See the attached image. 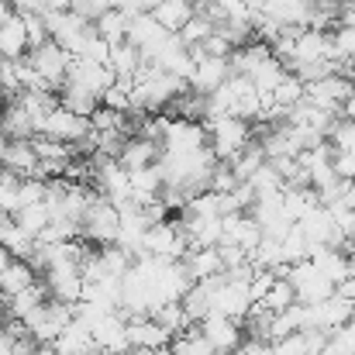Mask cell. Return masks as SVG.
Here are the masks:
<instances>
[{"mask_svg":"<svg viewBox=\"0 0 355 355\" xmlns=\"http://www.w3.org/2000/svg\"><path fill=\"white\" fill-rule=\"evenodd\" d=\"M207 131V148L214 152V159L228 162L252 141V121H241L235 114H221V118H204Z\"/></svg>","mask_w":355,"mask_h":355,"instance_id":"obj_1","label":"cell"},{"mask_svg":"<svg viewBox=\"0 0 355 355\" xmlns=\"http://www.w3.org/2000/svg\"><path fill=\"white\" fill-rule=\"evenodd\" d=\"M121 232V214L111 200H104L101 193L94 197V204L87 207L83 221H80V238L94 248H104V245H114Z\"/></svg>","mask_w":355,"mask_h":355,"instance_id":"obj_2","label":"cell"},{"mask_svg":"<svg viewBox=\"0 0 355 355\" xmlns=\"http://www.w3.org/2000/svg\"><path fill=\"white\" fill-rule=\"evenodd\" d=\"M28 66L59 94V87L66 83V69H69V52L59 45V42H42V45H35V49H28Z\"/></svg>","mask_w":355,"mask_h":355,"instance_id":"obj_3","label":"cell"},{"mask_svg":"<svg viewBox=\"0 0 355 355\" xmlns=\"http://www.w3.org/2000/svg\"><path fill=\"white\" fill-rule=\"evenodd\" d=\"M352 80L345 73H331V76H321L314 83H304V101H311L314 107L321 111H331L335 118H342V107L352 94Z\"/></svg>","mask_w":355,"mask_h":355,"instance_id":"obj_4","label":"cell"},{"mask_svg":"<svg viewBox=\"0 0 355 355\" xmlns=\"http://www.w3.org/2000/svg\"><path fill=\"white\" fill-rule=\"evenodd\" d=\"M90 131H94L90 118H80V114H73L66 107L49 111L35 128V135H45V138H55V141H66V145H80Z\"/></svg>","mask_w":355,"mask_h":355,"instance_id":"obj_5","label":"cell"},{"mask_svg":"<svg viewBox=\"0 0 355 355\" xmlns=\"http://www.w3.org/2000/svg\"><path fill=\"white\" fill-rule=\"evenodd\" d=\"M66 83H76V87L90 90L94 97H104V90L114 87V69L107 62H94L87 55H69Z\"/></svg>","mask_w":355,"mask_h":355,"instance_id":"obj_6","label":"cell"},{"mask_svg":"<svg viewBox=\"0 0 355 355\" xmlns=\"http://www.w3.org/2000/svg\"><path fill=\"white\" fill-rule=\"evenodd\" d=\"M38 279L45 283V293L59 304H76L83 300V276H80V266H49L38 272Z\"/></svg>","mask_w":355,"mask_h":355,"instance_id":"obj_7","label":"cell"},{"mask_svg":"<svg viewBox=\"0 0 355 355\" xmlns=\"http://www.w3.org/2000/svg\"><path fill=\"white\" fill-rule=\"evenodd\" d=\"M197 328H200L204 338H207L214 349H221V352H235L238 345H241V338H245L241 321H238V318H228V314H218V311H211L207 318H200Z\"/></svg>","mask_w":355,"mask_h":355,"instance_id":"obj_8","label":"cell"},{"mask_svg":"<svg viewBox=\"0 0 355 355\" xmlns=\"http://www.w3.org/2000/svg\"><path fill=\"white\" fill-rule=\"evenodd\" d=\"M128 349H162V345H169L173 338H169V331L155 321V318H148V314H135V318H128Z\"/></svg>","mask_w":355,"mask_h":355,"instance_id":"obj_9","label":"cell"},{"mask_svg":"<svg viewBox=\"0 0 355 355\" xmlns=\"http://www.w3.org/2000/svg\"><path fill=\"white\" fill-rule=\"evenodd\" d=\"M159 152H162L159 141H152V138H145V135H128L118 152V162L131 173V169H141V166L159 162Z\"/></svg>","mask_w":355,"mask_h":355,"instance_id":"obj_10","label":"cell"},{"mask_svg":"<svg viewBox=\"0 0 355 355\" xmlns=\"http://www.w3.org/2000/svg\"><path fill=\"white\" fill-rule=\"evenodd\" d=\"M0 166L10 169V173H17V176H35L38 155H35L31 138H10L7 148H3V155H0Z\"/></svg>","mask_w":355,"mask_h":355,"instance_id":"obj_11","label":"cell"},{"mask_svg":"<svg viewBox=\"0 0 355 355\" xmlns=\"http://www.w3.org/2000/svg\"><path fill=\"white\" fill-rule=\"evenodd\" d=\"M38 283V269L28 262V259H10L3 269H0V297H10V293H21L28 286Z\"/></svg>","mask_w":355,"mask_h":355,"instance_id":"obj_12","label":"cell"},{"mask_svg":"<svg viewBox=\"0 0 355 355\" xmlns=\"http://www.w3.org/2000/svg\"><path fill=\"white\" fill-rule=\"evenodd\" d=\"M52 349H55V355H87L90 349H94V335H90L87 324H80V321L73 318V321L55 335Z\"/></svg>","mask_w":355,"mask_h":355,"instance_id":"obj_13","label":"cell"},{"mask_svg":"<svg viewBox=\"0 0 355 355\" xmlns=\"http://www.w3.org/2000/svg\"><path fill=\"white\" fill-rule=\"evenodd\" d=\"M128 21H131V14H128V10L107 7V10H101L90 24H94V31H97L107 45H118V42L128 38Z\"/></svg>","mask_w":355,"mask_h":355,"instance_id":"obj_14","label":"cell"},{"mask_svg":"<svg viewBox=\"0 0 355 355\" xmlns=\"http://www.w3.org/2000/svg\"><path fill=\"white\" fill-rule=\"evenodd\" d=\"M148 14H152L166 31H173V35H176V31L193 17V0H159Z\"/></svg>","mask_w":355,"mask_h":355,"instance_id":"obj_15","label":"cell"},{"mask_svg":"<svg viewBox=\"0 0 355 355\" xmlns=\"http://www.w3.org/2000/svg\"><path fill=\"white\" fill-rule=\"evenodd\" d=\"M55 97H59V107H66V111H73V114H80V118H90V114L101 107V97H94L90 90H83V87H76V83H62Z\"/></svg>","mask_w":355,"mask_h":355,"instance_id":"obj_16","label":"cell"},{"mask_svg":"<svg viewBox=\"0 0 355 355\" xmlns=\"http://www.w3.org/2000/svg\"><path fill=\"white\" fill-rule=\"evenodd\" d=\"M0 245L7 248L10 259H31V252H35V235H28L14 218H7V221L0 225Z\"/></svg>","mask_w":355,"mask_h":355,"instance_id":"obj_17","label":"cell"},{"mask_svg":"<svg viewBox=\"0 0 355 355\" xmlns=\"http://www.w3.org/2000/svg\"><path fill=\"white\" fill-rule=\"evenodd\" d=\"M255 304H262L266 311H272V314H279V311H286V307H293L297 304V293H293V286H290V279L286 276H276L272 279V286L262 293V300H255Z\"/></svg>","mask_w":355,"mask_h":355,"instance_id":"obj_18","label":"cell"},{"mask_svg":"<svg viewBox=\"0 0 355 355\" xmlns=\"http://www.w3.org/2000/svg\"><path fill=\"white\" fill-rule=\"evenodd\" d=\"M28 235H42V228L49 225V211H45V204H28V207H17L14 214H10Z\"/></svg>","mask_w":355,"mask_h":355,"instance_id":"obj_19","label":"cell"},{"mask_svg":"<svg viewBox=\"0 0 355 355\" xmlns=\"http://www.w3.org/2000/svg\"><path fill=\"white\" fill-rule=\"evenodd\" d=\"M300 101H304V83H300L293 73H286V76L276 83V90H272V104L290 111V107H293V104H300Z\"/></svg>","mask_w":355,"mask_h":355,"instance_id":"obj_20","label":"cell"},{"mask_svg":"<svg viewBox=\"0 0 355 355\" xmlns=\"http://www.w3.org/2000/svg\"><path fill=\"white\" fill-rule=\"evenodd\" d=\"M211 31H214V24H211L204 14H197V10H193V17H190V21H187V24H183L176 35H180V42H183L187 49H193V45H200V42H204Z\"/></svg>","mask_w":355,"mask_h":355,"instance_id":"obj_21","label":"cell"},{"mask_svg":"<svg viewBox=\"0 0 355 355\" xmlns=\"http://www.w3.org/2000/svg\"><path fill=\"white\" fill-rule=\"evenodd\" d=\"M45 200V180L38 176H21V190H17V207L28 204H42Z\"/></svg>","mask_w":355,"mask_h":355,"instance_id":"obj_22","label":"cell"},{"mask_svg":"<svg viewBox=\"0 0 355 355\" xmlns=\"http://www.w3.org/2000/svg\"><path fill=\"white\" fill-rule=\"evenodd\" d=\"M21 21H24V31H28V49L49 42V28H45V17L42 14H21Z\"/></svg>","mask_w":355,"mask_h":355,"instance_id":"obj_23","label":"cell"},{"mask_svg":"<svg viewBox=\"0 0 355 355\" xmlns=\"http://www.w3.org/2000/svg\"><path fill=\"white\" fill-rule=\"evenodd\" d=\"M331 166H335V176L338 180H355V148H345V152L335 148Z\"/></svg>","mask_w":355,"mask_h":355,"instance_id":"obj_24","label":"cell"},{"mask_svg":"<svg viewBox=\"0 0 355 355\" xmlns=\"http://www.w3.org/2000/svg\"><path fill=\"white\" fill-rule=\"evenodd\" d=\"M42 7H45V10H69L73 0H42Z\"/></svg>","mask_w":355,"mask_h":355,"instance_id":"obj_25","label":"cell"},{"mask_svg":"<svg viewBox=\"0 0 355 355\" xmlns=\"http://www.w3.org/2000/svg\"><path fill=\"white\" fill-rule=\"evenodd\" d=\"M342 118L355 121V87H352V94H349V101H345V107H342Z\"/></svg>","mask_w":355,"mask_h":355,"instance_id":"obj_26","label":"cell"},{"mask_svg":"<svg viewBox=\"0 0 355 355\" xmlns=\"http://www.w3.org/2000/svg\"><path fill=\"white\" fill-rule=\"evenodd\" d=\"M7 262H10V255H7V248H3V245H0V269H3V266H7Z\"/></svg>","mask_w":355,"mask_h":355,"instance_id":"obj_27","label":"cell"},{"mask_svg":"<svg viewBox=\"0 0 355 355\" xmlns=\"http://www.w3.org/2000/svg\"><path fill=\"white\" fill-rule=\"evenodd\" d=\"M211 355H238V352H221V349H214V352Z\"/></svg>","mask_w":355,"mask_h":355,"instance_id":"obj_28","label":"cell"}]
</instances>
